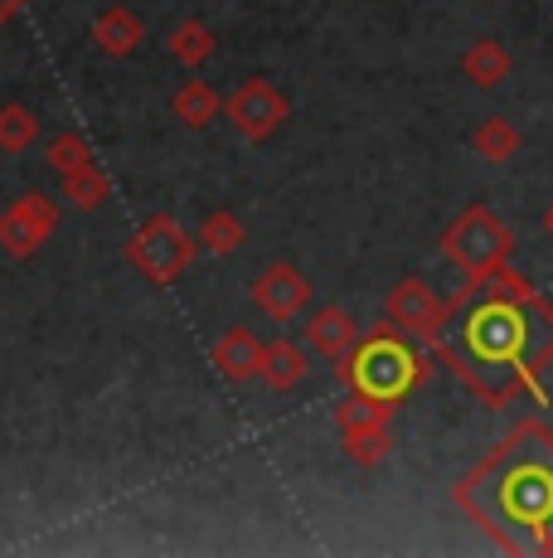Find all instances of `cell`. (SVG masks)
Here are the masks:
<instances>
[{"instance_id": "1", "label": "cell", "mask_w": 553, "mask_h": 558, "mask_svg": "<svg viewBox=\"0 0 553 558\" xmlns=\"http://www.w3.org/2000/svg\"><path fill=\"white\" fill-rule=\"evenodd\" d=\"M456 340H438V360L486 408L515 399L544 403V374L553 364V306L515 267L471 277L456 296Z\"/></svg>"}, {"instance_id": "2", "label": "cell", "mask_w": 553, "mask_h": 558, "mask_svg": "<svg viewBox=\"0 0 553 558\" xmlns=\"http://www.w3.org/2000/svg\"><path fill=\"white\" fill-rule=\"evenodd\" d=\"M452 496L500 554L553 558V427L544 417L515 423Z\"/></svg>"}, {"instance_id": "3", "label": "cell", "mask_w": 553, "mask_h": 558, "mask_svg": "<svg viewBox=\"0 0 553 558\" xmlns=\"http://www.w3.org/2000/svg\"><path fill=\"white\" fill-rule=\"evenodd\" d=\"M340 379H345L355 393H369V399L398 408L408 393H418L422 379H428V360L408 345L403 330H393L384 320L374 336H359V345L349 350L345 364H340Z\"/></svg>"}, {"instance_id": "4", "label": "cell", "mask_w": 553, "mask_h": 558, "mask_svg": "<svg viewBox=\"0 0 553 558\" xmlns=\"http://www.w3.org/2000/svg\"><path fill=\"white\" fill-rule=\"evenodd\" d=\"M442 253L452 257L466 277H486V272H495V267L509 263V253H515V233H509V223L500 219L495 209L471 204V209H462L452 223H446Z\"/></svg>"}, {"instance_id": "5", "label": "cell", "mask_w": 553, "mask_h": 558, "mask_svg": "<svg viewBox=\"0 0 553 558\" xmlns=\"http://www.w3.org/2000/svg\"><path fill=\"white\" fill-rule=\"evenodd\" d=\"M195 257V239L180 229L175 214H151L142 229L126 239V263L156 287H170Z\"/></svg>"}, {"instance_id": "6", "label": "cell", "mask_w": 553, "mask_h": 558, "mask_svg": "<svg viewBox=\"0 0 553 558\" xmlns=\"http://www.w3.org/2000/svg\"><path fill=\"white\" fill-rule=\"evenodd\" d=\"M452 311H456V302H446L442 292H432V282H422V277H403V282H393V292L384 296L389 326L403 330V336H413V340H428V345L442 340Z\"/></svg>"}, {"instance_id": "7", "label": "cell", "mask_w": 553, "mask_h": 558, "mask_svg": "<svg viewBox=\"0 0 553 558\" xmlns=\"http://www.w3.org/2000/svg\"><path fill=\"white\" fill-rule=\"evenodd\" d=\"M286 117H292V102H286V93L276 88V83H268V78L238 83L233 98H229V122H233V132H238L243 142H268Z\"/></svg>"}, {"instance_id": "8", "label": "cell", "mask_w": 553, "mask_h": 558, "mask_svg": "<svg viewBox=\"0 0 553 558\" xmlns=\"http://www.w3.org/2000/svg\"><path fill=\"white\" fill-rule=\"evenodd\" d=\"M59 229V204L49 195H20L0 214V248L10 257H29L39 253Z\"/></svg>"}, {"instance_id": "9", "label": "cell", "mask_w": 553, "mask_h": 558, "mask_svg": "<svg viewBox=\"0 0 553 558\" xmlns=\"http://www.w3.org/2000/svg\"><path fill=\"white\" fill-rule=\"evenodd\" d=\"M253 306L268 320H296L311 306V282H306V272H296L292 263H272L268 272L253 282Z\"/></svg>"}, {"instance_id": "10", "label": "cell", "mask_w": 553, "mask_h": 558, "mask_svg": "<svg viewBox=\"0 0 553 558\" xmlns=\"http://www.w3.org/2000/svg\"><path fill=\"white\" fill-rule=\"evenodd\" d=\"M209 355H214V369L229 384H248V379H258L262 374V355H268V345H262L248 326H233V330H223V336L214 340Z\"/></svg>"}, {"instance_id": "11", "label": "cell", "mask_w": 553, "mask_h": 558, "mask_svg": "<svg viewBox=\"0 0 553 558\" xmlns=\"http://www.w3.org/2000/svg\"><path fill=\"white\" fill-rule=\"evenodd\" d=\"M306 340H311V350L321 360L345 364L349 350L359 345V320L349 316L345 306H321L311 320H306Z\"/></svg>"}, {"instance_id": "12", "label": "cell", "mask_w": 553, "mask_h": 558, "mask_svg": "<svg viewBox=\"0 0 553 558\" xmlns=\"http://www.w3.org/2000/svg\"><path fill=\"white\" fill-rule=\"evenodd\" d=\"M170 107H175V122H180V126H189V132H205V126L223 112V98H219L214 83L189 78V83H180V88H175Z\"/></svg>"}, {"instance_id": "13", "label": "cell", "mask_w": 553, "mask_h": 558, "mask_svg": "<svg viewBox=\"0 0 553 558\" xmlns=\"http://www.w3.org/2000/svg\"><path fill=\"white\" fill-rule=\"evenodd\" d=\"M93 45L102 53H112V59H126V53L142 45V20H136V10H126V5L102 10V15L93 20Z\"/></svg>"}, {"instance_id": "14", "label": "cell", "mask_w": 553, "mask_h": 558, "mask_svg": "<svg viewBox=\"0 0 553 558\" xmlns=\"http://www.w3.org/2000/svg\"><path fill=\"white\" fill-rule=\"evenodd\" d=\"M509 69H515V59H509V49L500 45V39H476V45L462 53V73L476 88H500V83L509 78Z\"/></svg>"}, {"instance_id": "15", "label": "cell", "mask_w": 553, "mask_h": 558, "mask_svg": "<svg viewBox=\"0 0 553 558\" xmlns=\"http://www.w3.org/2000/svg\"><path fill=\"white\" fill-rule=\"evenodd\" d=\"M262 384H268L272 393H292L296 384L306 379V350L292 345V340H272L268 355H262Z\"/></svg>"}, {"instance_id": "16", "label": "cell", "mask_w": 553, "mask_h": 558, "mask_svg": "<svg viewBox=\"0 0 553 558\" xmlns=\"http://www.w3.org/2000/svg\"><path fill=\"white\" fill-rule=\"evenodd\" d=\"M59 190H63V199H69L73 209L93 214V209H102V204L112 199V175L93 160V166L73 170V175H59Z\"/></svg>"}, {"instance_id": "17", "label": "cell", "mask_w": 553, "mask_h": 558, "mask_svg": "<svg viewBox=\"0 0 553 558\" xmlns=\"http://www.w3.org/2000/svg\"><path fill=\"white\" fill-rule=\"evenodd\" d=\"M389 417H393V403H379V399H369V393H355V389H349V399H340V408H335V427H340V437L389 427Z\"/></svg>"}, {"instance_id": "18", "label": "cell", "mask_w": 553, "mask_h": 558, "mask_svg": "<svg viewBox=\"0 0 553 558\" xmlns=\"http://www.w3.org/2000/svg\"><path fill=\"white\" fill-rule=\"evenodd\" d=\"M519 142H525V136H519V126L509 122V117H486L471 132V151L481 160H495V166H505V160L519 151Z\"/></svg>"}, {"instance_id": "19", "label": "cell", "mask_w": 553, "mask_h": 558, "mask_svg": "<svg viewBox=\"0 0 553 558\" xmlns=\"http://www.w3.org/2000/svg\"><path fill=\"white\" fill-rule=\"evenodd\" d=\"M170 59L185 63V69H199V63L214 59V29L205 20H180L170 29Z\"/></svg>"}, {"instance_id": "20", "label": "cell", "mask_w": 553, "mask_h": 558, "mask_svg": "<svg viewBox=\"0 0 553 558\" xmlns=\"http://www.w3.org/2000/svg\"><path fill=\"white\" fill-rule=\"evenodd\" d=\"M35 136H39L35 107H25V102H5V107H0V151L20 156V151H29V146H35Z\"/></svg>"}, {"instance_id": "21", "label": "cell", "mask_w": 553, "mask_h": 558, "mask_svg": "<svg viewBox=\"0 0 553 558\" xmlns=\"http://www.w3.org/2000/svg\"><path fill=\"white\" fill-rule=\"evenodd\" d=\"M243 239H248V229H243V219L238 214H229V209H214L205 223H199V248L205 253L229 257V253L243 248Z\"/></svg>"}, {"instance_id": "22", "label": "cell", "mask_w": 553, "mask_h": 558, "mask_svg": "<svg viewBox=\"0 0 553 558\" xmlns=\"http://www.w3.org/2000/svg\"><path fill=\"white\" fill-rule=\"evenodd\" d=\"M93 146H88V136H78V132H59L54 142H49V166L59 170V175H73V170H83V166H93Z\"/></svg>"}, {"instance_id": "23", "label": "cell", "mask_w": 553, "mask_h": 558, "mask_svg": "<svg viewBox=\"0 0 553 558\" xmlns=\"http://www.w3.org/2000/svg\"><path fill=\"white\" fill-rule=\"evenodd\" d=\"M389 452H393L389 427H374V433H349L345 437V457L355 461V466H379Z\"/></svg>"}, {"instance_id": "24", "label": "cell", "mask_w": 553, "mask_h": 558, "mask_svg": "<svg viewBox=\"0 0 553 558\" xmlns=\"http://www.w3.org/2000/svg\"><path fill=\"white\" fill-rule=\"evenodd\" d=\"M20 10H25V0H0V25H5L10 15H20Z\"/></svg>"}, {"instance_id": "25", "label": "cell", "mask_w": 553, "mask_h": 558, "mask_svg": "<svg viewBox=\"0 0 553 558\" xmlns=\"http://www.w3.org/2000/svg\"><path fill=\"white\" fill-rule=\"evenodd\" d=\"M544 233L553 239V199H549V209H544Z\"/></svg>"}]
</instances>
